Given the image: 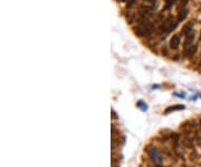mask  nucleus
<instances>
[{
	"label": "nucleus",
	"instance_id": "7ed1b4c3",
	"mask_svg": "<svg viewBox=\"0 0 201 167\" xmlns=\"http://www.w3.org/2000/svg\"><path fill=\"white\" fill-rule=\"evenodd\" d=\"M148 153H149V156L151 157L152 161H162V157H161L160 153H159L155 148L150 149Z\"/></svg>",
	"mask_w": 201,
	"mask_h": 167
},
{
	"label": "nucleus",
	"instance_id": "20e7f679",
	"mask_svg": "<svg viewBox=\"0 0 201 167\" xmlns=\"http://www.w3.org/2000/svg\"><path fill=\"white\" fill-rule=\"evenodd\" d=\"M184 107L181 104H176V105H171L169 108L165 109V111L164 113H171V112H174V111H179V110H183Z\"/></svg>",
	"mask_w": 201,
	"mask_h": 167
},
{
	"label": "nucleus",
	"instance_id": "f03ea898",
	"mask_svg": "<svg viewBox=\"0 0 201 167\" xmlns=\"http://www.w3.org/2000/svg\"><path fill=\"white\" fill-rule=\"evenodd\" d=\"M180 44H181V37L179 35H173L170 39V47L173 51H176L179 48Z\"/></svg>",
	"mask_w": 201,
	"mask_h": 167
},
{
	"label": "nucleus",
	"instance_id": "0eeeda50",
	"mask_svg": "<svg viewBox=\"0 0 201 167\" xmlns=\"http://www.w3.org/2000/svg\"><path fill=\"white\" fill-rule=\"evenodd\" d=\"M199 124H200V128H201V119H200V122H199Z\"/></svg>",
	"mask_w": 201,
	"mask_h": 167
},
{
	"label": "nucleus",
	"instance_id": "39448f33",
	"mask_svg": "<svg viewBox=\"0 0 201 167\" xmlns=\"http://www.w3.org/2000/svg\"><path fill=\"white\" fill-rule=\"evenodd\" d=\"M187 15H188V9H187V8H180L179 15H178V22H183V20L186 19Z\"/></svg>",
	"mask_w": 201,
	"mask_h": 167
},
{
	"label": "nucleus",
	"instance_id": "6e6552de",
	"mask_svg": "<svg viewBox=\"0 0 201 167\" xmlns=\"http://www.w3.org/2000/svg\"><path fill=\"white\" fill-rule=\"evenodd\" d=\"M200 39H201V34H200Z\"/></svg>",
	"mask_w": 201,
	"mask_h": 167
},
{
	"label": "nucleus",
	"instance_id": "423d86ee",
	"mask_svg": "<svg viewBox=\"0 0 201 167\" xmlns=\"http://www.w3.org/2000/svg\"><path fill=\"white\" fill-rule=\"evenodd\" d=\"M192 27H193V25H192V22H188L187 25L183 26L182 28V34L186 35V36H188V35L192 34L193 31H192Z\"/></svg>",
	"mask_w": 201,
	"mask_h": 167
},
{
	"label": "nucleus",
	"instance_id": "f257e3e1",
	"mask_svg": "<svg viewBox=\"0 0 201 167\" xmlns=\"http://www.w3.org/2000/svg\"><path fill=\"white\" fill-rule=\"evenodd\" d=\"M193 40H195V33H192V34L187 36L186 40H184V43H183V53L187 52L190 47L193 46Z\"/></svg>",
	"mask_w": 201,
	"mask_h": 167
}]
</instances>
